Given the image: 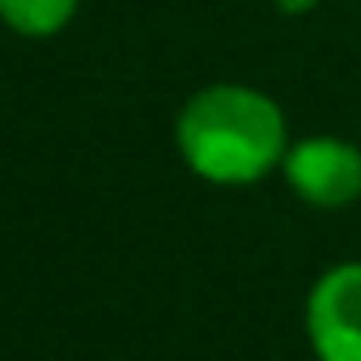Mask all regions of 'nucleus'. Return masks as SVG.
I'll list each match as a JSON object with an SVG mask.
<instances>
[{"label":"nucleus","mask_w":361,"mask_h":361,"mask_svg":"<svg viewBox=\"0 0 361 361\" xmlns=\"http://www.w3.org/2000/svg\"><path fill=\"white\" fill-rule=\"evenodd\" d=\"M174 145L192 174L217 188H247L285 161V111L264 90L221 81L188 98L174 123Z\"/></svg>","instance_id":"1"},{"label":"nucleus","mask_w":361,"mask_h":361,"mask_svg":"<svg viewBox=\"0 0 361 361\" xmlns=\"http://www.w3.org/2000/svg\"><path fill=\"white\" fill-rule=\"evenodd\" d=\"M306 336L319 361H361V259L331 264L310 285Z\"/></svg>","instance_id":"2"},{"label":"nucleus","mask_w":361,"mask_h":361,"mask_svg":"<svg viewBox=\"0 0 361 361\" xmlns=\"http://www.w3.org/2000/svg\"><path fill=\"white\" fill-rule=\"evenodd\" d=\"M293 196L314 209H348L361 200V149L340 136H306L281 161Z\"/></svg>","instance_id":"3"},{"label":"nucleus","mask_w":361,"mask_h":361,"mask_svg":"<svg viewBox=\"0 0 361 361\" xmlns=\"http://www.w3.org/2000/svg\"><path fill=\"white\" fill-rule=\"evenodd\" d=\"M73 13H77V0H0L5 26H13L18 35H30V39L64 30Z\"/></svg>","instance_id":"4"},{"label":"nucleus","mask_w":361,"mask_h":361,"mask_svg":"<svg viewBox=\"0 0 361 361\" xmlns=\"http://www.w3.org/2000/svg\"><path fill=\"white\" fill-rule=\"evenodd\" d=\"M319 5V0H276V9L281 13H289V18H298V13H310Z\"/></svg>","instance_id":"5"}]
</instances>
